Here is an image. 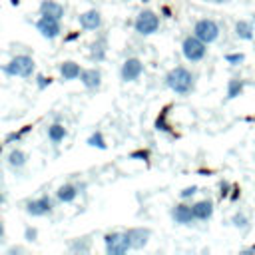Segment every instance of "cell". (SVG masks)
<instances>
[{
    "mask_svg": "<svg viewBox=\"0 0 255 255\" xmlns=\"http://www.w3.org/2000/svg\"><path fill=\"white\" fill-rule=\"evenodd\" d=\"M165 86L171 92H175L177 96H187V94H191V90L195 86V76L187 68L175 66L165 74Z\"/></svg>",
    "mask_w": 255,
    "mask_h": 255,
    "instance_id": "6da1fadb",
    "label": "cell"
},
{
    "mask_svg": "<svg viewBox=\"0 0 255 255\" xmlns=\"http://www.w3.org/2000/svg\"><path fill=\"white\" fill-rule=\"evenodd\" d=\"M0 70H2L6 76L30 78V76L34 74V70H36V62H34L30 56H26V54H18V56H14L6 66H2Z\"/></svg>",
    "mask_w": 255,
    "mask_h": 255,
    "instance_id": "7a4b0ae2",
    "label": "cell"
},
{
    "mask_svg": "<svg viewBox=\"0 0 255 255\" xmlns=\"http://www.w3.org/2000/svg\"><path fill=\"white\" fill-rule=\"evenodd\" d=\"M181 54L187 62H201L207 54V44L201 42L197 36H187L181 42Z\"/></svg>",
    "mask_w": 255,
    "mask_h": 255,
    "instance_id": "3957f363",
    "label": "cell"
},
{
    "mask_svg": "<svg viewBox=\"0 0 255 255\" xmlns=\"http://www.w3.org/2000/svg\"><path fill=\"white\" fill-rule=\"evenodd\" d=\"M104 245H106V253L108 255H124L131 249L129 239L126 235V231H112L104 235Z\"/></svg>",
    "mask_w": 255,
    "mask_h": 255,
    "instance_id": "277c9868",
    "label": "cell"
},
{
    "mask_svg": "<svg viewBox=\"0 0 255 255\" xmlns=\"http://www.w3.org/2000/svg\"><path fill=\"white\" fill-rule=\"evenodd\" d=\"M133 28L141 36H149V34L157 32V28H159V16L153 10H141L135 16V20H133Z\"/></svg>",
    "mask_w": 255,
    "mask_h": 255,
    "instance_id": "5b68a950",
    "label": "cell"
},
{
    "mask_svg": "<svg viewBox=\"0 0 255 255\" xmlns=\"http://www.w3.org/2000/svg\"><path fill=\"white\" fill-rule=\"evenodd\" d=\"M219 24L213 20V18H201V20H197L195 22V26H193V36H197L201 42H205V44H211V42H215L217 38H219Z\"/></svg>",
    "mask_w": 255,
    "mask_h": 255,
    "instance_id": "8992f818",
    "label": "cell"
},
{
    "mask_svg": "<svg viewBox=\"0 0 255 255\" xmlns=\"http://www.w3.org/2000/svg\"><path fill=\"white\" fill-rule=\"evenodd\" d=\"M36 30H38L44 38H48V40H54V38H58V36L62 34L60 20L50 18V16H40V18L36 20Z\"/></svg>",
    "mask_w": 255,
    "mask_h": 255,
    "instance_id": "52a82bcc",
    "label": "cell"
},
{
    "mask_svg": "<svg viewBox=\"0 0 255 255\" xmlns=\"http://www.w3.org/2000/svg\"><path fill=\"white\" fill-rule=\"evenodd\" d=\"M143 72V64L139 58H128L124 64H122V70H120V76L124 82H135Z\"/></svg>",
    "mask_w": 255,
    "mask_h": 255,
    "instance_id": "ba28073f",
    "label": "cell"
},
{
    "mask_svg": "<svg viewBox=\"0 0 255 255\" xmlns=\"http://www.w3.org/2000/svg\"><path fill=\"white\" fill-rule=\"evenodd\" d=\"M52 199L48 197V195H42V197H38V199H32V201H28L26 203V211H28V215H32V217H42V215H48V213H52Z\"/></svg>",
    "mask_w": 255,
    "mask_h": 255,
    "instance_id": "9c48e42d",
    "label": "cell"
},
{
    "mask_svg": "<svg viewBox=\"0 0 255 255\" xmlns=\"http://www.w3.org/2000/svg\"><path fill=\"white\" fill-rule=\"evenodd\" d=\"M126 235H128V239H129L131 249H143V247L147 245L149 237H151V231H149L147 227H129V229L126 231Z\"/></svg>",
    "mask_w": 255,
    "mask_h": 255,
    "instance_id": "30bf717a",
    "label": "cell"
},
{
    "mask_svg": "<svg viewBox=\"0 0 255 255\" xmlns=\"http://www.w3.org/2000/svg\"><path fill=\"white\" fill-rule=\"evenodd\" d=\"M80 82L88 90H98L102 86V72L98 68H86L80 72Z\"/></svg>",
    "mask_w": 255,
    "mask_h": 255,
    "instance_id": "8fae6325",
    "label": "cell"
},
{
    "mask_svg": "<svg viewBox=\"0 0 255 255\" xmlns=\"http://www.w3.org/2000/svg\"><path fill=\"white\" fill-rule=\"evenodd\" d=\"M66 14L64 6L56 0H42L40 2V16H50V18H56V20H62Z\"/></svg>",
    "mask_w": 255,
    "mask_h": 255,
    "instance_id": "7c38bea8",
    "label": "cell"
},
{
    "mask_svg": "<svg viewBox=\"0 0 255 255\" xmlns=\"http://www.w3.org/2000/svg\"><path fill=\"white\" fill-rule=\"evenodd\" d=\"M78 22L84 30H98L102 26V14L98 10H86L78 16Z\"/></svg>",
    "mask_w": 255,
    "mask_h": 255,
    "instance_id": "4fadbf2b",
    "label": "cell"
},
{
    "mask_svg": "<svg viewBox=\"0 0 255 255\" xmlns=\"http://www.w3.org/2000/svg\"><path fill=\"white\" fill-rule=\"evenodd\" d=\"M191 211H193V217L197 221H209L211 215H213V201L211 199H201V201H195L191 205Z\"/></svg>",
    "mask_w": 255,
    "mask_h": 255,
    "instance_id": "5bb4252c",
    "label": "cell"
},
{
    "mask_svg": "<svg viewBox=\"0 0 255 255\" xmlns=\"http://www.w3.org/2000/svg\"><path fill=\"white\" fill-rule=\"evenodd\" d=\"M171 217H173V221L179 223V225H191V223L195 221L193 211H191V205H185V203L175 205V207L171 209Z\"/></svg>",
    "mask_w": 255,
    "mask_h": 255,
    "instance_id": "9a60e30c",
    "label": "cell"
},
{
    "mask_svg": "<svg viewBox=\"0 0 255 255\" xmlns=\"http://www.w3.org/2000/svg\"><path fill=\"white\" fill-rule=\"evenodd\" d=\"M80 72H82L80 64H76V62H72V60H66V62L60 64V76H62V80H66V82L78 80V78H80Z\"/></svg>",
    "mask_w": 255,
    "mask_h": 255,
    "instance_id": "2e32d148",
    "label": "cell"
},
{
    "mask_svg": "<svg viewBox=\"0 0 255 255\" xmlns=\"http://www.w3.org/2000/svg\"><path fill=\"white\" fill-rule=\"evenodd\" d=\"M76 197H78V187H76L74 183H64V185H60L58 191H56V199H58L60 203H72Z\"/></svg>",
    "mask_w": 255,
    "mask_h": 255,
    "instance_id": "e0dca14e",
    "label": "cell"
},
{
    "mask_svg": "<svg viewBox=\"0 0 255 255\" xmlns=\"http://www.w3.org/2000/svg\"><path fill=\"white\" fill-rule=\"evenodd\" d=\"M235 36L239 40H253V24L247 20L235 22Z\"/></svg>",
    "mask_w": 255,
    "mask_h": 255,
    "instance_id": "ac0fdd59",
    "label": "cell"
},
{
    "mask_svg": "<svg viewBox=\"0 0 255 255\" xmlns=\"http://www.w3.org/2000/svg\"><path fill=\"white\" fill-rule=\"evenodd\" d=\"M66 135H68V131H66V128H64L60 122H54V124L48 128V139H50L52 143H60V141H64Z\"/></svg>",
    "mask_w": 255,
    "mask_h": 255,
    "instance_id": "d6986e66",
    "label": "cell"
},
{
    "mask_svg": "<svg viewBox=\"0 0 255 255\" xmlns=\"http://www.w3.org/2000/svg\"><path fill=\"white\" fill-rule=\"evenodd\" d=\"M245 90V82L239 78H231L227 82V100H235L237 96H241Z\"/></svg>",
    "mask_w": 255,
    "mask_h": 255,
    "instance_id": "ffe728a7",
    "label": "cell"
},
{
    "mask_svg": "<svg viewBox=\"0 0 255 255\" xmlns=\"http://www.w3.org/2000/svg\"><path fill=\"white\" fill-rule=\"evenodd\" d=\"M26 161H28V155H26V151H22V149H12L10 153H8V165L10 167H24L26 165Z\"/></svg>",
    "mask_w": 255,
    "mask_h": 255,
    "instance_id": "44dd1931",
    "label": "cell"
},
{
    "mask_svg": "<svg viewBox=\"0 0 255 255\" xmlns=\"http://www.w3.org/2000/svg\"><path fill=\"white\" fill-rule=\"evenodd\" d=\"M106 58V44L104 40H96L94 44H90V60L92 62H102Z\"/></svg>",
    "mask_w": 255,
    "mask_h": 255,
    "instance_id": "7402d4cb",
    "label": "cell"
},
{
    "mask_svg": "<svg viewBox=\"0 0 255 255\" xmlns=\"http://www.w3.org/2000/svg\"><path fill=\"white\" fill-rule=\"evenodd\" d=\"M88 145L98 147V149H106V147H108V143H106V139H104V133H102V131H94V133L88 137Z\"/></svg>",
    "mask_w": 255,
    "mask_h": 255,
    "instance_id": "603a6c76",
    "label": "cell"
},
{
    "mask_svg": "<svg viewBox=\"0 0 255 255\" xmlns=\"http://www.w3.org/2000/svg\"><path fill=\"white\" fill-rule=\"evenodd\" d=\"M231 223H233V227L243 229V231L249 227V219H247V215H245V213H235V215L231 217Z\"/></svg>",
    "mask_w": 255,
    "mask_h": 255,
    "instance_id": "cb8c5ba5",
    "label": "cell"
},
{
    "mask_svg": "<svg viewBox=\"0 0 255 255\" xmlns=\"http://www.w3.org/2000/svg\"><path fill=\"white\" fill-rule=\"evenodd\" d=\"M70 249H72V251H80V253H84V251H90V239H88V237L76 239V241L70 245Z\"/></svg>",
    "mask_w": 255,
    "mask_h": 255,
    "instance_id": "d4e9b609",
    "label": "cell"
},
{
    "mask_svg": "<svg viewBox=\"0 0 255 255\" xmlns=\"http://www.w3.org/2000/svg\"><path fill=\"white\" fill-rule=\"evenodd\" d=\"M243 60H245V54H241V52H235V54H225V62H229L231 66H239Z\"/></svg>",
    "mask_w": 255,
    "mask_h": 255,
    "instance_id": "484cf974",
    "label": "cell"
},
{
    "mask_svg": "<svg viewBox=\"0 0 255 255\" xmlns=\"http://www.w3.org/2000/svg\"><path fill=\"white\" fill-rule=\"evenodd\" d=\"M197 193V185H187V187H183L181 191H179V197L181 199H189V197H193Z\"/></svg>",
    "mask_w": 255,
    "mask_h": 255,
    "instance_id": "4316f807",
    "label": "cell"
},
{
    "mask_svg": "<svg viewBox=\"0 0 255 255\" xmlns=\"http://www.w3.org/2000/svg\"><path fill=\"white\" fill-rule=\"evenodd\" d=\"M30 131V126H26V128H22L20 131H14V133H10L8 137H6V143H10V141H16V139H20L24 133H28Z\"/></svg>",
    "mask_w": 255,
    "mask_h": 255,
    "instance_id": "83f0119b",
    "label": "cell"
},
{
    "mask_svg": "<svg viewBox=\"0 0 255 255\" xmlns=\"http://www.w3.org/2000/svg\"><path fill=\"white\" fill-rule=\"evenodd\" d=\"M24 239L30 241V243L36 241V239H38V229H36V227H26V231H24Z\"/></svg>",
    "mask_w": 255,
    "mask_h": 255,
    "instance_id": "f1b7e54d",
    "label": "cell"
},
{
    "mask_svg": "<svg viewBox=\"0 0 255 255\" xmlns=\"http://www.w3.org/2000/svg\"><path fill=\"white\" fill-rule=\"evenodd\" d=\"M50 84H52V78H46V76H42V74L36 78V86H38L40 90H46Z\"/></svg>",
    "mask_w": 255,
    "mask_h": 255,
    "instance_id": "f546056e",
    "label": "cell"
},
{
    "mask_svg": "<svg viewBox=\"0 0 255 255\" xmlns=\"http://www.w3.org/2000/svg\"><path fill=\"white\" fill-rule=\"evenodd\" d=\"M149 157V151L147 149H139V151H133V153H129V159H147Z\"/></svg>",
    "mask_w": 255,
    "mask_h": 255,
    "instance_id": "4dcf8cb0",
    "label": "cell"
},
{
    "mask_svg": "<svg viewBox=\"0 0 255 255\" xmlns=\"http://www.w3.org/2000/svg\"><path fill=\"white\" fill-rule=\"evenodd\" d=\"M155 128H157V129H161V131H167V129H169V126L165 124V114H161V116L157 118V122H155Z\"/></svg>",
    "mask_w": 255,
    "mask_h": 255,
    "instance_id": "1f68e13d",
    "label": "cell"
},
{
    "mask_svg": "<svg viewBox=\"0 0 255 255\" xmlns=\"http://www.w3.org/2000/svg\"><path fill=\"white\" fill-rule=\"evenodd\" d=\"M229 195V183L227 181H221L219 183V197L223 199V197H227Z\"/></svg>",
    "mask_w": 255,
    "mask_h": 255,
    "instance_id": "d6a6232c",
    "label": "cell"
},
{
    "mask_svg": "<svg viewBox=\"0 0 255 255\" xmlns=\"http://www.w3.org/2000/svg\"><path fill=\"white\" fill-rule=\"evenodd\" d=\"M78 36H80V34H78V32H74V34H68V36H66V40H68V42H72V40H76Z\"/></svg>",
    "mask_w": 255,
    "mask_h": 255,
    "instance_id": "836d02e7",
    "label": "cell"
},
{
    "mask_svg": "<svg viewBox=\"0 0 255 255\" xmlns=\"http://www.w3.org/2000/svg\"><path fill=\"white\" fill-rule=\"evenodd\" d=\"M2 237H4V223L0 221V239H2Z\"/></svg>",
    "mask_w": 255,
    "mask_h": 255,
    "instance_id": "e575fe53",
    "label": "cell"
},
{
    "mask_svg": "<svg viewBox=\"0 0 255 255\" xmlns=\"http://www.w3.org/2000/svg\"><path fill=\"white\" fill-rule=\"evenodd\" d=\"M10 2H12V6H18V2H20V0H10Z\"/></svg>",
    "mask_w": 255,
    "mask_h": 255,
    "instance_id": "d590c367",
    "label": "cell"
},
{
    "mask_svg": "<svg viewBox=\"0 0 255 255\" xmlns=\"http://www.w3.org/2000/svg\"><path fill=\"white\" fill-rule=\"evenodd\" d=\"M211 2H217V4H223V2H227V0H211Z\"/></svg>",
    "mask_w": 255,
    "mask_h": 255,
    "instance_id": "8d00e7d4",
    "label": "cell"
},
{
    "mask_svg": "<svg viewBox=\"0 0 255 255\" xmlns=\"http://www.w3.org/2000/svg\"><path fill=\"white\" fill-rule=\"evenodd\" d=\"M2 203H4V195L0 193V205H2Z\"/></svg>",
    "mask_w": 255,
    "mask_h": 255,
    "instance_id": "74e56055",
    "label": "cell"
},
{
    "mask_svg": "<svg viewBox=\"0 0 255 255\" xmlns=\"http://www.w3.org/2000/svg\"><path fill=\"white\" fill-rule=\"evenodd\" d=\"M253 22H255V14H253Z\"/></svg>",
    "mask_w": 255,
    "mask_h": 255,
    "instance_id": "f35d334b",
    "label": "cell"
}]
</instances>
